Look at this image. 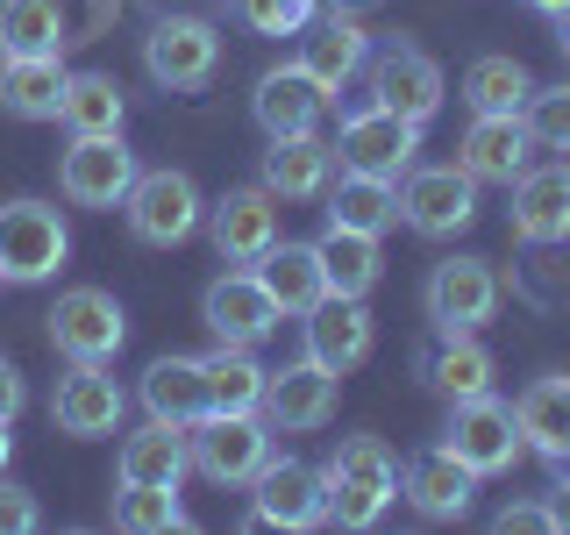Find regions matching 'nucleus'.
<instances>
[{
	"label": "nucleus",
	"instance_id": "49530a36",
	"mask_svg": "<svg viewBox=\"0 0 570 535\" xmlns=\"http://www.w3.org/2000/svg\"><path fill=\"white\" fill-rule=\"evenodd\" d=\"M8 457H14V421H0V471H8Z\"/></svg>",
	"mask_w": 570,
	"mask_h": 535
},
{
	"label": "nucleus",
	"instance_id": "72a5a7b5",
	"mask_svg": "<svg viewBox=\"0 0 570 535\" xmlns=\"http://www.w3.org/2000/svg\"><path fill=\"white\" fill-rule=\"evenodd\" d=\"M71 43L65 0H0V58H43Z\"/></svg>",
	"mask_w": 570,
	"mask_h": 535
},
{
	"label": "nucleus",
	"instance_id": "79ce46f5",
	"mask_svg": "<svg viewBox=\"0 0 570 535\" xmlns=\"http://www.w3.org/2000/svg\"><path fill=\"white\" fill-rule=\"evenodd\" d=\"M22 407H29V386H22V371L0 357V421H22Z\"/></svg>",
	"mask_w": 570,
	"mask_h": 535
},
{
	"label": "nucleus",
	"instance_id": "c756f323",
	"mask_svg": "<svg viewBox=\"0 0 570 535\" xmlns=\"http://www.w3.org/2000/svg\"><path fill=\"white\" fill-rule=\"evenodd\" d=\"M65 100V58L43 50V58H0V115L14 121H58Z\"/></svg>",
	"mask_w": 570,
	"mask_h": 535
},
{
	"label": "nucleus",
	"instance_id": "de8ad7c7",
	"mask_svg": "<svg viewBox=\"0 0 570 535\" xmlns=\"http://www.w3.org/2000/svg\"><path fill=\"white\" fill-rule=\"evenodd\" d=\"M528 8H534V14H563L570 0H528Z\"/></svg>",
	"mask_w": 570,
	"mask_h": 535
},
{
	"label": "nucleus",
	"instance_id": "2f4dec72",
	"mask_svg": "<svg viewBox=\"0 0 570 535\" xmlns=\"http://www.w3.org/2000/svg\"><path fill=\"white\" fill-rule=\"evenodd\" d=\"M249 272H257L264 285H272V300H278V308L285 314H307V308H321V300H328V285H321V257H314V243H272V250H264V257L257 264H249Z\"/></svg>",
	"mask_w": 570,
	"mask_h": 535
},
{
	"label": "nucleus",
	"instance_id": "6e6552de",
	"mask_svg": "<svg viewBox=\"0 0 570 535\" xmlns=\"http://www.w3.org/2000/svg\"><path fill=\"white\" fill-rule=\"evenodd\" d=\"M335 165L400 186L421 165V121L392 115V107H356V115H343V129H335Z\"/></svg>",
	"mask_w": 570,
	"mask_h": 535
},
{
	"label": "nucleus",
	"instance_id": "6ab92c4d",
	"mask_svg": "<svg viewBox=\"0 0 570 535\" xmlns=\"http://www.w3.org/2000/svg\"><path fill=\"white\" fill-rule=\"evenodd\" d=\"M507 193H513L507 228L521 243H534V250L570 243V157H557V165H528Z\"/></svg>",
	"mask_w": 570,
	"mask_h": 535
},
{
	"label": "nucleus",
	"instance_id": "9d476101",
	"mask_svg": "<svg viewBox=\"0 0 570 535\" xmlns=\"http://www.w3.org/2000/svg\"><path fill=\"white\" fill-rule=\"evenodd\" d=\"M193 442V471L214 486H249L272 464V421L264 415H200L186 428Z\"/></svg>",
	"mask_w": 570,
	"mask_h": 535
},
{
	"label": "nucleus",
	"instance_id": "f03ea898",
	"mask_svg": "<svg viewBox=\"0 0 570 535\" xmlns=\"http://www.w3.org/2000/svg\"><path fill=\"white\" fill-rule=\"evenodd\" d=\"M442 450L478 478H507L513 464L528 457V442H521V421H513V407L499 400V392H471V400H450Z\"/></svg>",
	"mask_w": 570,
	"mask_h": 535
},
{
	"label": "nucleus",
	"instance_id": "f8f14e48",
	"mask_svg": "<svg viewBox=\"0 0 570 535\" xmlns=\"http://www.w3.org/2000/svg\"><path fill=\"white\" fill-rule=\"evenodd\" d=\"M249 522L257 528H321L328 522V486H321V464L307 457H278L249 478Z\"/></svg>",
	"mask_w": 570,
	"mask_h": 535
},
{
	"label": "nucleus",
	"instance_id": "0eeeda50",
	"mask_svg": "<svg viewBox=\"0 0 570 535\" xmlns=\"http://www.w3.org/2000/svg\"><path fill=\"white\" fill-rule=\"evenodd\" d=\"M43 329H50V350L65 364H115V350L129 343V314H121V300L107 285H71V293H58Z\"/></svg>",
	"mask_w": 570,
	"mask_h": 535
},
{
	"label": "nucleus",
	"instance_id": "e433bc0d",
	"mask_svg": "<svg viewBox=\"0 0 570 535\" xmlns=\"http://www.w3.org/2000/svg\"><path fill=\"white\" fill-rule=\"evenodd\" d=\"M115 528L121 535H171V528H193L178 486H136V478H115Z\"/></svg>",
	"mask_w": 570,
	"mask_h": 535
},
{
	"label": "nucleus",
	"instance_id": "a211bd4d",
	"mask_svg": "<svg viewBox=\"0 0 570 535\" xmlns=\"http://www.w3.org/2000/svg\"><path fill=\"white\" fill-rule=\"evenodd\" d=\"M207 236L222 264H257L264 250L278 243V193L272 186H228L222 201L207 207Z\"/></svg>",
	"mask_w": 570,
	"mask_h": 535
},
{
	"label": "nucleus",
	"instance_id": "aec40b11",
	"mask_svg": "<svg viewBox=\"0 0 570 535\" xmlns=\"http://www.w3.org/2000/svg\"><path fill=\"white\" fill-rule=\"evenodd\" d=\"M364 58H371V29L356 22V14H343V8H314V22L299 29V71H314L328 94H343V86L364 71Z\"/></svg>",
	"mask_w": 570,
	"mask_h": 535
},
{
	"label": "nucleus",
	"instance_id": "7c9ffc66",
	"mask_svg": "<svg viewBox=\"0 0 570 535\" xmlns=\"http://www.w3.org/2000/svg\"><path fill=\"white\" fill-rule=\"evenodd\" d=\"M142 407H150L157 421H178V428H193L207 415V364L200 357H157L150 371H142Z\"/></svg>",
	"mask_w": 570,
	"mask_h": 535
},
{
	"label": "nucleus",
	"instance_id": "423d86ee",
	"mask_svg": "<svg viewBox=\"0 0 570 535\" xmlns=\"http://www.w3.org/2000/svg\"><path fill=\"white\" fill-rule=\"evenodd\" d=\"M142 71L157 94H200L222 71V29L207 14H157L142 36Z\"/></svg>",
	"mask_w": 570,
	"mask_h": 535
},
{
	"label": "nucleus",
	"instance_id": "dca6fc26",
	"mask_svg": "<svg viewBox=\"0 0 570 535\" xmlns=\"http://www.w3.org/2000/svg\"><path fill=\"white\" fill-rule=\"evenodd\" d=\"M121 415H129V392H121V379L107 364H71L58 379V392H50V421L71 442L121 436Z\"/></svg>",
	"mask_w": 570,
	"mask_h": 535
},
{
	"label": "nucleus",
	"instance_id": "4be33fe9",
	"mask_svg": "<svg viewBox=\"0 0 570 535\" xmlns=\"http://www.w3.org/2000/svg\"><path fill=\"white\" fill-rule=\"evenodd\" d=\"M471 493H478V471H463L442 442L435 450H414L400 464V499L421 522H463V514H471Z\"/></svg>",
	"mask_w": 570,
	"mask_h": 535
},
{
	"label": "nucleus",
	"instance_id": "4c0bfd02",
	"mask_svg": "<svg viewBox=\"0 0 570 535\" xmlns=\"http://www.w3.org/2000/svg\"><path fill=\"white\" fill-rule=\"evenodd\" d=\"M521 129L534 136V150L570 157V79L563 86H534V94L521 100Z\"/></svg>",
	"mask_w": 570,
	"mask_h": 535
},
{
	"label": "nucleus",
	"instance_id": "2eb2a0df",
	"mask_svg": "<svg viewBox=\"0 0 570 535\" xmlns=\"http://www.w3.org/2000/svg\"><path fill=\"white\" fill-rule=\"evenodd\" d=\"M335 392H343V379H335L328 364H314V357H299V364H285V371H264L257 415L272 421V436H307V428L335 421Z\"/></svg>",
	"mask_w": 570,
	"mask_h": 535
},
{
	"label": "nucleus",
	"instance_id": "c85d7f7f",
	"mask_svg": "<svg viewBox=\"0 0 570 535\" xmlns=\"http://www.w3.org/2000/svg\"><path fill=\"white\" fill-rule=\"evenodd\" d=\"M65 136H121L129 121V94L115 71H65V100H58Z\"/></svg>",
	"mask_w": 570,
	"mask_h": 535
},
{
	"label": "nucleus",
	"instance_id": "473e14b6",
	"mask_svg": "<svg viewBox=\"0 0 570 535\" xmlns=\"http://www.w3.org/2000/svg\"><path fill=\"white\" fill-rule=\"evenodd\" d=\"M421 379L442 392V400H471V392H492L499 364L478 335H435V350L421 357Z\"/></svg>",
	"mask_w": 570,
	"mask_h": 535
},
{
	"label": "nucleus",
	"instance_id": "f704fd0d",
	"mask_svg": "<svg viewBox=\"0 0 570 535\" xmlns=\"http://www.w3.org/2000/svg\"><path fill=\"white\" fill-rule=\"evenodd\" d=\"M528 94H534V71L507 50H485V58L463 65V107L471 115H521Z\"/></svg>",
	"mask_w": 570,
	"mask_h": 535
},
{
	"label": "nucleus",
	"instance_id": "a18cd8bd",
	"mask_svg": "<svg viewBox=\"0 0 570 535\" xmlns=\"http://www.w3.org/2000/svg\"><path fill=\"white\" fill-rule=\"evenodd\" d=\"M549 22H557V50L570 58V8H563V14H549Z\"/></svg>",
	"mask_w": 570,
	"mask_h": 535
},
{
	"label": "nucleus",
	"instance_id": "412c9836",
	"mask_svg": "<svg viewBox=\"0 0 570 535\" xmlns=\"http://www.w3.org/2000/svg\"><path fill=\"white\" fill-rule=\"evenodd\" d=\"M299 329H307V357L328 364L335 379H350V371L379 350V321H371L364 300H321V308L299 314Z\"/></svg>",
	"mask_w": 570,
	"mask_h": 535
},
{
	"label": "nucleus",
	"instance_id": "a878e982",
	"mask_svg": "<svg viewBox=\"0 0 570 535\" xmlns=\"http://www.w3.org/2000/svg\"><path fill=\"white\" fill-rule=\"evenodd\" d=\"M513 421H521V442L549 464H570V371H549L534 379L521 400H513Z\"/></svg>",
	"mask_w": 570,
	"mask_h": 535
},
{
	"label": "nucleus",
	"instance_id": "ddd939ff",
	"mask_svg": "<svg viewBox=\"0 0 570 535\" xmlns=\"http://www.w3.org/2000/svg\"><path fill=\"white\" fill-rule=\"evenodd\" d=\"M136 172L142 165L121 136H71V150L58 157V193L86 214H107V207H121V193L136 186Z\"/></svg>",
	"mask_w": 570,
	"mask_h": 535
},
{
	"label": "nucleus",
	"instance_id": "37998d69",
	"mask_svg": "<svg viewBox=\"0 0 570 535\" xmlns=\"http://www.w3.org/2000/svg\"><path fill=\"white\" fill-rule=\"evenodd\" d=\"M549 514H557V535H570V478L549 486Z\"/></svg>",
	"mask_w": 570,
	"mask_h": 535
},
{
	"label": "nucleus",
	"instance_id": "7ed1b4c3",
	"mask_svg": "<svg viewBox=\"0 0 570 535\" xmlns=\"http://www.w3.org/2000/svg\"><path fill=\"white\" fill-rule=\"evenodd\" d=\"M121 214H129V236H136V243L178 250V243L200 236L207 201H200V186H193V172L157 165V172H136V186L121 193Z\"/></svg>",
	"mask_w": 570,
	"mask_h": 535
},
{
	"label": "nucleus",
	"instance_id": "f3484780",
	"mask_svg": "<svg viewBox=\"0 0 570 535\" xmlns=\"http://www.w3.org/2000/svg\"><path fill=\"white\" fill-rule=\"evenodd\" d=\"M335 107V94L314 79V71H299L293 58L272 65L257 79V94H249V115H257V129L264 143H278V136H321V115Z\"/></svg>",
	"mask_w": 570,
	"mask_h": 535
},
{
	"label": "nucleus",
	"instance_id": "a19ab883",
	"mask_svg": "<svg viewBox=\"0 0 570 535\" xmlns=\"http://www.w3.org/2000/svg\"><path fill=\"white\" fill-rule=\"evenodd\" d=\"M499 535H557V514H549V499H513V507L492 514Z\"/></svg>",
	"mask_w": 570,
	"mask_h": 535
},
{
	"label": "nucleus",
	"instance_id": "f257e3e1",
	"mask_svg": "<svg viewBox=\"0 0 570 535\" xmlns=\"http://www.w3.org/2000/svg\"><path fill=\"white\" fill-rule=\"evenodd\" d=\"M321 486H328V522L335 528H379L385 507L400 499V464L379 436H343L321 464Z\"/></svg>",
	"mask_w": 570,
	"mask_h": 535
},
{
	"label": "nucleus",
	"instance_id": "c03bdc74",
	"mask_svg": "<svg viewBox=\"0 0 570 535\" xmlns=\"http://www.w3.org/2000/svg\"><path fill=\"white\" fill-rule=\"evenodd\" d=\"M321 8H343V14H371V8H385V0H321Z\"/></svg>",
	"mask_w": 570,
	"mask_h": 535
},
{
	"label": "nucleus",
	"instance_id": "20e7f679",
	"mask_svg": "<svg viewBox=\"0 0 570 535\" xmlns=\"http://www.w3.org/2000/svg\"><path fill=\"white\" fill-rule=\"evenodd\" d=\"M71 257V228L50 201H0V285H43Z\"/></svg>",
	"mask_w": 570,
	"mask_h": 535
},
{
	"label": "nucleus",
	"instance_id": "4468645a",
	"mask_svg": "<svg viewBox=\"0 0 570 535\" xmlns=\"http://www.w3.org/2000/svg\"><path fill=\"white\" fill-rule=\"evenodd\" d=\"M200 321L214 329V343H243V350H257V343H272L278 335V321L285 308L272 300V285H264L249 264H236V272H222L200 293Z\"/></svg>",
	"mask_w": 570,
	"mask_h": 535
},
{
	"label": "nucleus",
	"instance_id": "1a4fd4ad",
	"mask_svg": "<svg viewBox=\"0 0 570 535\" xmlns=\"http://www.w3.org/2000/svg\"><path fill=\"white\" fill-rule=\"evenodd\" d=\"M400 222L428 243H450L478 222V178L463 165H414L400 178Z\"/></svg>",
	"mask_w": 570,
	"mask_h": 535
},
{
	"label": "nucleus",
	"instance_id": "ea45409f",
	"mask_svg": "<svg viewBox=\"0 0 570 535\" xmlns=\"http://www.w3.org/2000/svg\"><path fill=\"white\" fill-rule=\"evenodd\" d=\"M43 528V507H36L29 486H14L8 471H0V535H36Z\"/></svg>",
	"mask_w": 570,
	"mask_h": 535
},
{
	"label": "nucleus",
	"instance_id": "39448f33",
	"mask_svg": "<svg viewBox=\"0 0 570 535\" xmlns=\"http://www.w3.org/2000/svg\"><path fill=\"white\" fill-rule=\"evenodd\" d=\"M364 86H371V107H392V115L421 121V129L442 115V100H450V79H442V65L428 58L421 43H406V36H392V43H371Z\"/></svg>",
	"mask_w": 570,
	"mask_h": 535
},
{
	"label": "nucleus",
	"instance_id": "cd10ccee",
	"mask_svg": "<svg viewBox=\"0 0 570 535\" xmlns=\"http://www.w3.org/2000/svg\"><path fill=\"white\" fill-rule=\"evenodd\" d=\"M321 201H328V222L356 228V236H385V228H400V186H392V178H364V172L335 165V178H328Z\"/></svg>",
	"mask_w": 570,
	"mask_h": 535
},
{
	"label": "nucleus",
	"instance_id": "c9c22d12",
	"mask_svg": "<svg viewBox=\"0 0 570 535\" xmlns=\"http://www.w3.org/2000/svg\"><path fill=\"white\" fill-rule=\"evenodd\" d=\"M200 364H207V415H257V400H264V364H257V350L214 343Z\"/></svg>",
	"mask_w": 570,
	"mask_h": 535
},
{
	"label": "nucleus",
	"instance_id": "bb28decb",
	"mask_svg": "<svg viewBox=\"0 0 570 535\" xmlns=\"http://www.w3.org/2000/svg\"><path fill=\"white\" fill-rule=\"evenodd\" d=\"M314 257H321V285H328V300H364L371 285L385 279L379 236H356V228H335V222L314 236Z\"/></svg>",
	"mask_w": 570,
	"mask_h": 535
},
{
	"label": "nucleus",
	"instance_id": "5701e85b",
	"mask_svg": "<svg viewBox=\"0 0 570 535\" xmlns=\"http://www.w3.org/2000/svg\"><path fill=\"white\" fill-rule=\"evenodd\" d=\"M534 157V136L521 129V115H471V129L456 143V165L478 178V186H513Z\"/></svg>",
	"mask_w": 570,
	"mask_h": 535
},
{
	"label": "nucleus",
	"instance_id": "b1692460",
	"mask_svg": "<svg viewBox=\"0 0 570 535\" xmlns=\"http://www.w3.org/2000/svg\"><path fill=\"white\" fill-rule=\"evenodd\" d=\"M186 471H193L186 428L157 421V415L136 436H121V450H115V478H136V486H186Z\"/></svg>",
	"mask_w": 570,
	"mask_h": 535
},
{
	"label": "nucleus",
	"instance_id": "393cba45",
	"mask_svg": "<svg viewBox=\"0 0 570 535\" xmlns=\"http://www.w3.org/2000/svg\"><path fill=\"white\" fill-rule=\"evenodd\" d=\"M335 178V143L321 136H278L272 150H264V178L257 186H272L278 201H321Z\"/></svg>",
	"mask_w": 570,
	"mask_h": 535
},
{
	"label": "nucleus",
	"instance_id": "58836bf2",
	"mask_svg": "<svg viewBox=\"0 0 570 535\" xmlns=\"http://www.w3.org/2000/svg\"><path fill=\"white\" fill-rule=\"evenodd\" d=\"M321 0H228V14L249 29V36H299L314 22Z\"/></svg>",
	"mask_w": 570,
	"mask_h": 535
},
{
	"label": "nucleus",
	"instance_id": "9b49d317",
	"mask_svg": "<svg viewBox=\"0 0 570 535\" xmlns=\"http://www.w3.org/2000/svg\"><path fill=\"white\" fill-rule=\"evenodd\" d=\"M421 308L435 335H478L499 314V272L485 257H442L421 285Z\"/></svg>",
	"mask_w": 570,
	"mask_h": 535
}]
</instances>
